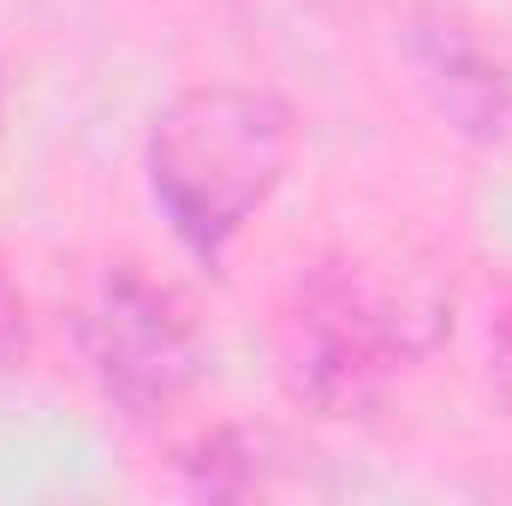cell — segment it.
I'll return each mask as SVG.
<instances>
[{"label": "cell", "instance_id": "1", "mask_svg": "<svg viewBox=\"0 0 512 506\" xmlns=\"http://www.w3.org/2000/svg\"><path fill=\"white\" fill-rule=\"evenodd\" d=\"M292 381L322 411H358L447 334V292L417 268H322L292 310Z\"/></svg>", "mask_w": 512, "mask_h": 506}, {"label": "cell", "instance_id": "4", "mask_svg": "<svg viewBox=\"0 0 512 506\" xmlns=\"http://www.w3.org/2000/svg\"><path fill=\"white\" fill-rule=\"evenodd\" d=\"M423 72H429V84H435L441 108H447L465 131L495 137V131L512 126V84H507V72H501V60H489L465 30H453V24L429 30V36H423Z\"/></svg>", "mask_w": 512, "mask_h": 506}, {"label": "cell", "instance_id": "3", "mask_svg": "<svg viewBox=\"0 0 512 506\" xmlns=\"http://www.w3.org/2000/svg\"><path fill=\"white\" fill-rule=\"evenodd\" d=\"M78 334H84L90 370L131 411H155L173 393H185L197 376V358H203L179 304L137 274H114L96 286Z\"/></svg>", "mask_w": 512, "mask_h": 506}, {"label": "cell", "instance_id": "5", "mask_svg": "<svg viewBox=\"0 0 512 506\" xmlns=\"http://www.w3.org/2000/svg\"><path fill=\"white\" fill-rule=\"evenodd\" d=\"M495 376H501V387L512 399V316L501 322V340H495Z\"/></svg>", "mask_w": 512, "mask_h": 506}, {"label": "cell", "instance_id": "2", "mask_svg": "<svg viewBox=\"0 0 512 506\" xmlns=\"http://www.w3.org/2000/svg\"><path fill=\"white\" fill-rule=\"evenodd\" d=\"M292 161V120L274 96L203 84L161 108L149 137V179L173 227L197 251H221L274 197Z\"/></svg>", "mask_w": 512, "mask_h": 506}]
</instances>
